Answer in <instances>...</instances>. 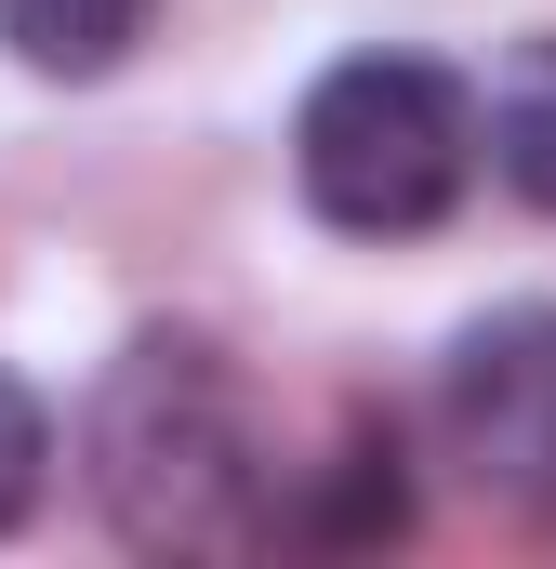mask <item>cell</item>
I'll use <instances>...</instances> for the list:
<instances>
[{"label": "cell", "instance_id": "cell-1", "mask_svg": "<svg viewBox=\"0 0 556 569\" xmlns=\"http://www.w3.org/2000/svg\"><path fill=\"white\" fill-rule=\"evenodd\" d=\"M80 450H93V503L146 557H212L266 517V450L239 411V371L199 331H133L93 385Z\"/></svg>", "mask_w": 556, "mask_h": 569}, {"label": "cell", "instance_id": "cell-2", "mask_svg": "<svg viewBox=\"0 0 556 569\" xmlns=\"http://www.w3.org/2000/svg\"><path fill=\"white\" fill-rule=\"evenodd\" d=\"M291 172H305L318 226L424 239L477 172V93L450 67H424V53H345L291 120Z\"/></svg>", "mask_w": 556, "mask_h": 569}, {"label": "cell", "instance_id": "cell-3", "mask_svg": "<svg viewBox=\"0 0 556 569\" xmlns=\"http://www.w3.org/2000/svg\"><path fill=\"white\" fill-rule=\"evenodd\" d=\"M437 425H450V463H464L477 490L556 503V305H490V318L450 345Z\"/></svg>", "mask_w": 556, "mask_h": 569}, {"label": "cell", "instance_id": "cell-4", "mask_svg": "<svg viewBox=\"0 0 556 569\" xmlns=\"http://www.w3.org/2000/svg\"><path fill=\"white\" fill-rule=\"evenodd\" d=\"M477 133H490V172H504L530 212H556V40H517V53L490 67Z\"/></svg>", "mask_w": 556, "mask_h": 569}, {"label": "cell", "instance_id": "cell-5", "mask_svg": "<svg viewBox=\"0 0 556 569\" xmlns=\"http://www.w3.org/2000/svg\"><path fill=\"white\" fill-rule=\"evenodd\" d=\"M146 13L159 0H0V53L40 67V80H107L146 40Z\"/></svg>", "mask_w": 556, "mask_h": 569}, {"label": "cell", "instance_id": "cell-6", "mask_svg": "<svg viewBox=\"0 0 556 569\" xmlns=\"http://www.w3.org/2000/svg\"><path fill=\"white\" fill-rule=\"evenodd\" d=\"M40 477H53V411H40V398L0 371V530L40 503Z\"/></svg>", "mask_w": 556, "mask_h": 569}]
</instances>
